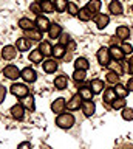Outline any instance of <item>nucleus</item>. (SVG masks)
Wrapping results in <instances>:
<instances>
[{
    "instance_id": "nucleus-9",
    "label": "nucleus",
    "mask_w": 133,
    "mask_h": 149,
    "mask_svg": "<svg viewBox=\"0 0 133 149\" xmlns=\"http://www.w3.org/2000/svg\"><path fill=\"white\" fill-rule=\"evenodd\" d=\"M65 107H67V102H65V98H57V100H54L53 101V104H51V110L54 112V113H62L63 110H65Z\"/></svg>"
},
{
    "instance_id": "nucleus-14",
    "label": "nucleus",
    "mask_w": 133,
    "mask_h": 149,
    "mask_svg": "<svg viewBox=\"0 0 133 149\" xmlns=\"http://www.w3.org/2000/svg\"><path fill=\"white\" fill-rule=\"evenodd\" d=\"M108 11L113 14V16H121L122 14V5L119 0H112L108 5Z\"/></svg>"
},
{
    "instance_id": "nucleus-23",
    "label": "nucleus",
    "mask_w": 133,
    "mask_h": 149,
    "mask_svg": "<svg viewBox=\"0 0 133 149\" xmlns=\"http://www.w3.org/2000/svg\"><path fill=\"white\" fill-rule=\"evenodd\" d=\"M30 61H31V62H34V64H42L43 62V53L39 48L33 50L30 53Z\"/></svg>"
},
{
    "instance_id": "nucleus-37",
    "label": "nucleus",
    "mask_w": 133,
    "mask_h": 149,
    "mask_svg": "<svg viewBox=\"0 0 133 149\" xmlns=\"http://www.w3.org/2000/svg\"><path fill=\"white\" fill-rule=\"evenodd\" d=\"M85 78H87V73H85V70H74V73H73V79H74L76 82H81V81H84Z\"/></svg>"
},
{
    "instance_id": "nucleus-47",
    "label": "nucleus",
    "mask_w": 133,
    "mask_h": 149,
    "mask_svg": "<svg viewBox=\"0 0 133 149\" xmlns=\"http://www.w3.org/2000/svg\"><path fill=\"white\" fill-rule=\"evenodd\" d=\"M128 72H130V74H133V56L128 59Z\"/></svg>"
},
{
    "instance_id": "nucleus-46",
    "label": "nucleus",
    "mask_w": 133,
    "mask_h": 149,
    "mask_svg": "<svg viewBox=\"0 0 133 149\" xmlns=\"http://www.w3.org/2000/svg\"><path fill=\"white\" fill-rule=\"evenodd\" d=\"M17 149H31V144L28 141H23V143H20L19 146H17Z\"/></svg>"
},
{
    "instance_id": "nucleus-8",
    "label": "nucleus",
    "mask_w": 133,
    "mask_h": 149,
    "mask_svg": "<svg viewBox=\"0 0 133 149\" xmlns=\"http://www.w3.org/2000/svg\"><path fill=\"white\" fill-rule=\"evenodd\" d=\"M81 106H82V96H81V93L73 95L71 100L67 102V109L68 110H76V109H79Z\"/></svg>"
},
{
    "instance_id": "nucleus-13",
    "label": "nucleus",
    "mask_w": 133,
    "mask_h": 149,
    "mask_svg": "<svg viewBox=\"0 0 133 149\" xmlns=\"http://www.w3.org/2000/svg\"><path fill=\"white\" fill-rule=\"evenodd\" d=\"M116 37L119 40H127L130 37V28L125 25H121L116 28Z\"/></svg>"
},
{
    "instance_id": "nucleus-49",
    "label": "nucleus",
    "mask_w": 133,
    "mask_h": 149,
    "mask_svg": "<svg viewBox=\"0 0 133 149\" xmlns=\"http://www.w3.org/2000/svg\"><path fill=\"white\" fill-rule=\"evenodd\" d=\"M40 149H51V148H48L47 144H40Z\"/></svg>"
},
{
    "instance_id": "nucleus-40",
    "label": "nucleus",
    "mask_w": 133,
    "mask_h": 149,
    "mask_svg": "<svg viewBox=\"0 0 133 149\" xmlns=\"http://www.w3.org/2000/svg\"><path fill=\"white\" fill-rule=\"evenodd\" d=\"M112 107L113 109H124V107H125V100H124V98H116V100H114L113 102H112Z\"/></svg>"
},
{
    "instance_id": "nucleus-34",
    "label": "nucleus",
    "mask_w": 133,
    "mask_h": 149,
    "mask_svg": "<svg viewBox=\"0 0 133 149\" xmlns=\"http://www.w3.org/2000/svg\"><path fill=\"white\" fill-rule=\"evenodd\" d=\"M119 78H121V74H118L116 72H112V70H110V72L107 73V76H105V79H107V82L113 84V86L119 82Z\"/></svg>"
},
{
    "instance_id": "nucleus-31",
    "label": "nucleus",
    "mask_w": 133,
    "mask_h": 149,
    "mask_svg": "<svg viewBox=\"0 0 133 149\" xmlns=\"http://www.w3.org/2000/svg\"><path fill=\"white\" fill-rule=\"evenodd\" d=\"M114 100H116V92H114V88H107V90L104 92V101L108 102V104H112Z\"/></svg>"
},
{
    "instance_id": "nucleus-18",
    "label": "nucleus",
    "mask_w": 133,
    "mask_h": 149,
    "mask_svg": "<svg viewBox=\"0 0 133 149\" xmlns=\"http://www.w3.org/2000/svg\"><path fill=\"white\" fill-rule=\"evenodd\" d=\"M25 37H30L31 40H40L43 37V33L40 31L37 26H36V28H33V30L25 31Z\"/></svg>"
},
{
    "instance_id": "nucleus-2",
    "label": "nucleus",
    "mask_w": 133,
    "mask_h": 149,
    "mask_svg": "<svg viewBox=\"0 0 133 149\" xmlns=\"http://www.w3.org/2000/svg\"><path fill=\"white\" fill-rule=\"evenodd\" d=\"M96 58H98V62L101 65H108L110 61H112V56H110V50L105 48V47H101L96 53Z\"/></svg>"
},
{
    "instance_id": "nucleus-17",
    "label": "nucleus",
    "mask_w": 133,
    "mask_h": 149,
    "mask_svg": "<svg viewBox=\"0 0 133 149\" xmlns=\"http://www.w3.org/2000/svg\"><path fill=\"white\" fill-rule=\"evenodd\" d=\"M19 26H20L23 31H28V30H33V28H36V22H33V20H31V19H28V17H22V19H19Z\"/></svg>"
},
{
    "instance_id": "nucleus-11",
    "label": "nucleus",
    "mask_w": 133,
    "mask_h": 149,
    "mask_svg": "<svg viewBox=\"0 0 133 149\" xmlns=\"http://www.w3.org/2000/svg\"><path fill=\"white\" fill-rule=\"evenodd\" d=\"M108 50H110V56H112L113 61H122L124 56H125V53L122 51L121 47H118V45H114V44L110 47Z\"/></svg>"
},
{
    "instance_id": "nucleus-26",
    "label": "nucleus",
    "mask_w": 133,
    "mask_h": 149,
    "mask_svg": "<svg viewBox=\"0 0 133 149\" xmlns=\"http://www.w3.org/2000/svg\"><path fill=\"white\" fill-rule=\"evenodd\" d=\"M39 50L43 53V56H51L53 54V47H51V44H50L48 40H42V42H40Z\"/></svg>"
},
{
    "instance_id": "nucleus-24",
    "label": "nucleus",
    "mask_w": 133,
    "mask_h": 149,
    "mask_svg": "<svg viewBox=\"0 0 133 149\" xmlns=\"http://www.w3.org/2000/svg\"><path fill=\"white\" fill-rule=\"evenodd\" d=\"M88 86H90L91 90H93L94 95H96V93H101V92L104 90V81H101V79H93Z\"/></svg>"
},
{
    "instance_id": "nucleus-48",
    "label": "nucleus",
    "mask_w": 133,
    "mask_h": 149,
    "mask_svg": "<svg viewBox=\"0 0 133 149\" xmlns=\"http://www.w3.org/2000/svg\"><path fill=\"white\" fill-rule=\"evenodd\" d=\"M127 88H128V92H133V78H130L127 81Z\"/></svg>"
},
{
    "instance_id": "nucleus-41",
    "label": "nucleus",
    "mask_w": 133,
    "mask_h": 149,
    "mask_svg": "<svg viewBox=\"0 0 133 149\" xmlns=\"http://www.w3.org/2000/svg\"><path fill=\"white\" fill-rule=\"evenodd\" d=\"M30 9L34 14H37V16H40V13H43L42 11V6H40V2H33V3L30 5Z\"/></svg>"
},
{
    "instance_id": "nucleus-44",
    "label": "nucleus",
    "mask_w": 133,
    "mask_h": 149,
    "mask_svg": "<svg viewBox=\"0 0 133 149\" xmlns=\"http://www.w3.org/2000/svg\"><path fill=\"white\" fill-rule=\"evenodd\" d=\"M65 48L70 51V53H73V51L76 50V42H74V40H70V42H68V44L65 45Z\"/></svg>"
},
{
    "instance_id": "nucleus-45",
    "label": "nucleus",
    "mask_w": 133,
    "mask_h": 149,
    "mask_svg": "<svg viewBox=\"0 0 133 149\" xmlns=\"http://www.w3.org/2000/svg\"><path fill=\"white\" fill-rule=\"evenodd\" d=\"M5 96H6V88L0 84V102H2L3 100H5Z\"/></svg>"
},
{
    "instance_id": "nucleus-25",
    "label": "nucleus",
    "mask_w": 133,
    "mask_h": 149,
    "mask_svg": "<svg viewBox=\"0 0 133 149\" xmlns=\"http://www.w3.org/2000/svg\"><path fill=\"white\" fill-rule=\"evenodd\" d=\"M74 68L76 70H85V72H87V70L90 68V62L85 58H77L74 61Z\"/></svg>"
},
{
    "instance_id": "nucleus-28",
    "label": "nucleus",
    "mask_w": 133,
    "mask_h": 149,
    "mask_svg": "<svg viewBox=\"0 0 133 149\" xmlns=\"http://www.w3.org/2000/svg\"><path fill=\"white\" fill-rule=\"evenodd\" d=\"M77 17H79V20H82V22H88V20H91L93 14L88 11V8H87V6H84V8L79 9V14H77Z\"/></svg>"
},
{
    "instance_id": "nucleus-36",
    "label": "nucleus",
    "mask_w": 133,
    "mask_h": 149,
    "mask_svg": "<svg viewBox=\"0 0 133 149\" xmlns=\"http://www.w3.org/2000/svg\"><path fill=\"white\" fill-rule=\"evenodd\" d=\"M54 8H56V11L57 13H63L67 9V6H68V2L67 0H54Z\"/></svg>"
},
{
    "instance_id": "nucleus-21",
    "label": "nucleus",
    "mask_w": 133,
    "mask_h": 149,
    "mask_svg": "<svg viewBox=\"0 0 133 149\" xmlns=\"http://www.w3.org/2000/svg\"><path fill=\"white\" fill-rule=\"evenodd\" d=\"M23 112H25V107L22 104H14L11 107V115L14 116L16 120H22V118H23Z\"/></svg>"
},
{
    "instance_id": "nucleus-19",
    "label": "nucleus",
    "mask_w": 133,
    "mask_h": 149,
    "mask_svg": "<svg viewBox=\"0 0 133 149\" xmlns=\"http://www.w3.org/2000/svg\"><path fill=\"white\" fill-rule=\"evenodd\" d=\"M54 87L59 88V90H63V88L68 87V78L65 74H59V76L54 79Z\"/></svg>"
},
{
    "instance_id": "nucleus-10",
    "label": "nucleus",
    "mask_w": 133,
    "mask_h": 149,
    "mask_svg": "<svg viewBox=\"0 0 133 149\" xmlns=\"http://www.w3.org/2000/svg\"><path fill=\"white\" fill-rule=\"evenodd\" d=\"M34 22H36V26H37L42 33H43V31H48V30H50V25H51L48 19L45 17V16H42V14L36 17V20H34Z\"/></svg>"
},
{
    "instance_id": "nucleus-43",
    "label": "nucleus",
    "mask_w": 133,
    "mask_h": 149,
    "mask_svg": "<svg viewBox=\"0 0 133 149\" xmlns=\"http://www.w3.org/2000/svg\"><path fill=\"white\" fill-rule=\"evenodd\" d=\"M121 48H122V51L125 54H132L133 53V47L130 45V44H127V42H124V44L121 45Z\"/></svg>"
},
{
    "instance_id": "nucleus-39",
    "label": "nucleus",
    "mask_w": 133,
    "mask_h": 149,
    "mask_svg": "<svg viewBox=\"0 0 133 149\" xmlns=\"http://www.w3.org/2000/svg\"><path fill=\"white\" fill-rule=\"evenodd\" d=\"M122 118L125 121H132L133 120V109H130V107H124L122 109Z\"/></svg>"
},
{
    "instance_id": "nucleus-12",
    "label": "nucleus",
    "mask_w": 133,
    "mask_h": 149,
    "mask_svg": "<svg viewBox=\"0 0 133 149\" xmlns=\"http://www.w3.org/2000/svg\"><path fill=\"white\" fill-rule=\"evenodd\" d=\"M20 78L23 79V81H26V82H34V81H36V78H37V74H36V72H34L33 68L26 67V68L22 70Z\"/></svg>"
},
{
    "instance_id": "nucleus-35",
    "label": "nucleus",
    "mask_w": 133,
    "mask_h": 149,
    "mask_svg": "<svg viewBox=\"0 0 133 149\" xmlns=\"http://www.w3.org/2000/svg\"><path fill=\"white\" fill-rule=\"evenodd\" d=\"M40 6H42V11L43 13H53L54 9V3L51 0H43V2H40Z\"/></svg>"
},
{
    "instance_id": "nucleus-29",
    "label": "nucleus",
    "mask_w": 133,
    "mask_h": 149,
    "mask_svg": "<svg viewBox=\"0 0 133 149\" xmlns=\"http://www.w3.org/2000/svg\"><path fill=\"white\" fill-rule=\"evenodd\" d=\"M114 92H116V96H119V98H125V96L128 95L127 86H122L121 82L114 84Z\"/></svg>"
},
{
    "instance_id": "nucleus-6",
    "label": "nucleus",
    "mask_w": 133,
    "mask_h": 149,
    "mask_svg": "<svg viewBox=\"0 0 133 149\" xmlns=\"http://www.w3.org/2000/svg\"><path fill=\"white\" fill-rule=\"evenodd\" d=\"M81 109H82V112H84L85 116H91V115H94L96 106H94V102L91 100H84V101H82Z\"/></svg>"
},
{
    "instance_id": "nucleus-22",
    "label": "nucleus",
    "mask_w": 133,
    "mask_h": 149,
    "mask_svg": "<svg viewBox=\"0 0 133 149\" xmlns=\"http://www.w3.org/2000/svg\"><path fill=\"white\" fill-rule=\"evenodd\" d=\"M101 6H102V3H101V0H88V3H87V8H88V11L93 14H98Z\"/></svg>"
},
{
    "instance_id": "nucleus-1",
    "label": "nucleus",
    "mask_w": 133,
    "mask_h": 149,
    "mask_svg": "<svg viewBox=\"0 0 133 149\" xmlns=\"http://www.w3.org/2000/svg\"><path fill=\"white\" fill-rule=\"evenodd\" d=\"M56 124L59 126V127H62V129H70L73 124H74V116H73L71 113H59V116L56 118Z\"/></svg>"
},
{
    "instance_id": "nucleus-27",
    "label": "nucleus",
    "mask_w": 133,
    "mask_h": 149,
    "mask_svg": "<svg viewBox=\"0 0 133 149\" xmlns=\"http://www.w3.org/2000/svg\"><path fill=\"white\" fill-rule=\"evenodd\" d=\"M65 51H67V48H65L63 45H61V44L54 45V47H53V56H54V59L63 58V56H65Z\"/></svg>"
},
{
    "instance_id": "nucleus-42",
    "label": "nucleus",
    "mask_w": 133,
    "mask_h": 149,
    "mask_svg": "<svg viewBox=\"0 0 133 149\" xmlns=\"http://www.w3.org/2000/svg\"><path fill=\"white\" fill-rule=\"evenodd\" d=\"M70 40H71V39H70V36H68L67 33H62V34L59 36V44H61V45H63V47H65V45H67Z\"/></svg>"
},
{
    "instance_id": "nucleus-50",
    "label": "nucleus",
    "mask_w": 133,
    "mask_h": 149,
    "mask_svg": "<svg viewBox=\"0 0 133 149\" xmlns=\"http://www.w3.org/2000/svg\"><path fill=\"white\" fill-rule=\"evenodd\" d=\"M37 2H43V0H37Z\"/></svg>"
},
{
    "instance_id": "nucleus-30",
    "label": "nucleus",
    "mask_w": 133,
    "mask_h": 149,
    "mask_svg": "<svg viewBox=\"0 0 133 149\" xmlns=\"http://www.w3.org/2000/svg\"><path fill=\"white\" fill-rule=\"evenodd\" d=\"M22 106L28 110H34V98L33 95H26L22 98Z\"/></svg>"
},
{
    "instance_id": "nucleus-38",
    "label": "nucleus",
    "mask_w": 133,
    "mask_h": 149,
    "mask_svg": "<svg viewBox=\"0 0 133 149\" xmlns=\"http://www.w3.org/2000/svg\"><path fill=\"white\" fill-rule=\"evenodd\" d=\"M79 9H81V8H77V5H76V3L68 2L67 11H68V14H70V16H77V14H79Z\"/></svg>"
},
{
    "instance_id": "nucleus-16",
    "label": "nucleus",
    "mask_w": 133,
    "mask_h": 149,
    "mask_svg": "<svg viewBox=\"0 0 133 149\" xmlns=\"http://www.w3.org/2000/svg\"><path fill=\"white\" fill-rule=\"evenodd\" d=\"M62 34V26L59 23H51L50 25V30H48V36L51 39H59V36Z\"/></svg>"
},
{
    "instance_id": "nucleus-5",
    "label": "nucleus",
    "mask_w": 133,
    "mask_h": 149,
    "mask_svg": "<svg viewBox=\"0 0 133 149\" xmlns=\"http://www.w3.org/2000/svg\"><path fill=\"white\" fill-rule=\"evenodd\" d=\"M3 74H5L8 79H17V78H20L22 72L16 67V65H6V67L3 68Z\"/></svg>"
},
{
    "instance_id": "nucleus-7",
    "label": "nucleus",
    "mask_w": 133,
    "mask_h": 149,
    "mask_svg": "<svg viewBox=\"0 0 133 149\" xmlns=\"http://www.w3.org/2000/svg\"><path fill=\"white\" fill-rule=\"evenodd\" d=\"M93 20H94V25L98 26L99 30H104V28L110 23V17L107 14H96L93 17Z\"/></svg>"
},
{
    "instance_id": "nucleus-4",
    "label": "nucleus",
    "mask_w": 133,
    "mask_h": 149,
    "mask_svg": "<svg viewBox=\"0 0 133 149\" xmlns=\"http://www.w3.org/2000/svg\"><path fill=\"white\" fill-rule=\"evenodd\" d=\"M11 93L17 98H23L28 95V87L25 84H12L11 86Z\"/></svg>"
},
{
    "instance_id": "nucleus-3",
    "label": "nucleus",
    "mask_w": 133,
    "mask_h": 149,
    "mask_svg": "<svg viewBox=\"0 0 133 149\" xmlns=\"http://www.w3.org/2000/svg\"><path fill=\"white\" fill-rule=\"evenodd\" d=\"M17 51L19 50L16 48V45H5L2 48V58L6 59V61H11L17 56Z\"/></svg>"
},
{
    "instance_id": "nucleus-32",
    "label": "nucleus",
    "mask_w": 133,
    "mask_h": 149,
    "mask_svg": "<svg viewBox=\"0 0 133 149\" xmlns=\"http://www.w3.org/2000/svg\"><path fill=\"white\" fill-rule=\"evenodd\" d=\"M79 93H81V96H82V100H91L93 98V90L90 88V86H85V87H82L79 88Z\"/></svg>"
},
{
    "instance_id": "nucleus-15",
    "label": "nucleus",
    "mask_w": 133,
    "mask_h": 149,
    "mask_svg": "<svg viewBox=\"0 0 133 149\" xmlns=\"http://www.w3.org/2000/svg\"><path fill=\"white\" fill-rule=\"evenodd\" d=\"M16 48L19 51H26L31 48V40L28 37H20V39H17L16 42Z\"/></svg>"
},
{
    "instance_id": "nucleus-33",
    "label": "nucleus",
    "mask_w": 133,
    "mask_h": 149,
    "mask_svg": "<svg viewBox=\"0 0 133 149\" xmlns=\"http://www.w3.org/2000/svg\"><path fill=\"white\" fill-rule=\"evenodd\" d=\"M108 68L112 70V72H116L118 74H122V73H124V68H122V65H121V62H119V61H110Z\"/></svg>"
},
{
    "instance_id": "nucleus-20",
    "label": "nucleus",
    "mask_w": 133,
    "mask_h": 149,
    "mask_svg": "<svg viewBox=\"0 0 133 149\" xmlns=\"http://www.w3.org/2000/svg\"><path fill=\"white\" fill-rule=\"evenodd\" d=\"M42 65H43V70L47 73H54L57 70V62L54 59H45L42 62Z\"/></svg>"
}]
</instances>
